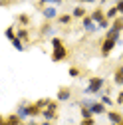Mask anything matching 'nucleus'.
<instances>
[{
    "instance_id": "1",
    "label": "nucleus",
    "mask_w": 123,
    "mask_h": 125,
    "mask_svg": "<svg viewBox=\"0 0 123 125\" xmlns=\"http://www.w3.org/2000/svg\"><path fill=\"white\" fill-rule=\"evenodd\" d=\"M103 85H105V80L99 75H93V77H89L87 80V87L83 89V93H87V95H97L99 97V93L103 91Z\"/></svg>"
},
{
    "instance_id": "2",
    "label": "nucleus",
    "mask_w": 123,
    "mask_h": 125,
    "mask_svg": "<svg viewBox=\"0 0 123 125\" xmlns=\"http://www.w3.org/2000/svg\"><path fill=\"white\" fill-rule=\"evenodd\" d=\"M16 115H18L22 121L32 119V113H30V103H28V101H20V103H18V107H16Z\"/></svg>"
},
{
    "instance_id": "3",
    "label": "nucleus",
    "mask_w": 123,
    "mask_h": 125,
    "mask_svg": "<svg viewBox=\"0 0 123 125\" xmlns=\"http://www.w3.org/2000/svg\"><path fill=\"white\" fill-rule=\"evenodd\" d=\"M115 44H117V40H113V38H105V40L101 42V58H109V54H111L113 48H115Z\"/></svg>"
},
{
    "instance_id": "4",
    "label": "nucleus",
    "mask_w": 123,
    "mask_h": 125,
    "mask_svg": "<svg viewBox=\"0 0 123 125\" xmlns=\"http://www.w3.org/2000/svg\"><path fill=\"white\" fill-rule=\"evenodd\" d=\"M68 56H70V52H68V48L66 46H62V48H54V52H52V62H64V60H68Z\"/></svg>"
},
{
    "instance_id": "5",
    "label": "nucleus",
    "mask_w": 123,
    "mask_h": 125,
    "mask_svg": "<svg viewBox=\"0 0 123 125\" xmlns=\"http://www.w3.org/2000/svg\"><path fill=\"white\" fill-rule=\"evenodd\" d=\"M82 28L85 30L87 34H93V32H97V30H99V26H97V24L93 22V18H91L89 14H87V16H85V18L82 20Z\"/></svg>"
},
{
    "instance_id": "6",
    "label": "nucleus",
    "mask_w": 123,
    "mask_h": 125,
    "mask_svg": "<svg viewBox=\"0 0 123 125\" xmlns=\"http://www.w3.org/2000/svg\"><path fill=\"white\" fill-rule=\"evenodd\" d=\"M89 109H91V113H93V115H107V107H105L99 99H95L93 105H91Z\"/></svg>"
},
{
    "instance_id": "7",
    "label": "nucleus",
    "mask_w": 123,
    "mask_h": 125,
    "mask_svg": "<svg viewBox=\"0 0 123 125\" xmlns=\"http://www.w3.org/2000/svg\"><path fill=\"white\" fill-rule=\"evenodd\" d=\"M70 97H72V89L70 87H60L58 89V95H56V101L62 103V101H68Z\"/></svg>"
},
{
    "instance_id": "8",
    "label": "nucleus",
    "mask_w": 123,
    "mask_h": 125,
    "mask_svg": "<svg viewBox=\"0 0 123 125\" xmlns=\"http://www.w3.org/2000/svg\"><path fill=\"white\" fill-rule=\"evenodd\" d=\"M0 125H22V119H20L16 113H12V115H8V117H2Z\"/></svg>"
},
{
    "instance_id": "9",
    "label": "nucleus",
    "mask_w": 123,
    "mask_h": 125,
    "mask_svg": "<svg viewBox=\"0 0 123 125\" xmlns=\"http://www.w3.org/2000/svg\"><path fill=\"white\" fill-rule=\"evenodd\" d=\"M42 14H44V18L48 20V22L54 20V18H58V10H56L54 6H44V8H42Z\"/></svg>"
},
{
    "instance_id": "10",
    "label": "nucleus",
    "mask_w": 123,
    "mask_h": 125,
    "mask_svg": "<svg viewBox=\"0 0 123 125\" xmlns=\"http://www.w3.org/2000/svg\"><path fill=\"white\" fill-rule=\"evenodd\" d=\"M107 119H109V123L111 125H119V123H123V115L119 113V111H107Z\"/></svg>"
},
{
    "instance_id": "11",
    "label": "nucleus",
    "mask_w": 123,
    "mask_h": 125,
    "mask_svg": "<svg viewBox=\"0 0 123 125\" xmlns=\"http://www.w3.org/2000/svg\"><path fill=\"white\" fill-rule=\"evenodd\" d=\"M72 16H73V18H78V20H83V18L87 16V10H85L82 4H78V6L72 10Z\"/></svg>"
},
{
    "instance_id": "12",
    "label": "nucleus",
    "mask_w": 123,
    "mask_h": 125,
    "mask_svg": "<svg viewBox=\"0 0 123 125\" xmlns=\"http://www.w3.org/2000/svg\"><path fill=\"white\" fill-rule=\"evenodd\" d=\"M89 16L93 18V22H95V24H99V22H103V20H105V12H103V8L99 6V8H95L93 12H91Z\"/></svg>"
},
{
    "instance_id": "13",
    "label": "nucleus",
    "mask_w": 123,
    "mask_h": 125,
    "mask_svg": "<svg viewBox=\"0 0 123 125\" xmlns=\"http://www.w3.org/2000/svg\"><path fill=\"white\" fill-rule=\"evenodd\" d=\"M73 22V16H72V14H60V16H58V24L60 26H70Z\"/></svg>"
},
{
    "instance_id": "14",
    "label": "nucleus",
    "mask_w": 123,
    "mask_h": 125,
    "mask_svg": "<svg viewBox=\"0 0 123 125\" xmlns=\"http://www.w3.org/2000/svg\"><path fill=\"white\" fill-rule=\"evenodd\" d=\"M117 16H119V10H117L115 4H113L111 8H107V10H105V18H107V20H111V22H113Z\"/></svg>"
},
{
    "instance_id": "15",
    "label": "nucleus",
    "mask_w": 123,
    "mask_h": 125,
    "mask_svg": "<svg viewBox=\"0 0 123 125\" xmlns=\"http://www.w3.org/2000/svg\"><path fill=\"white\" fill-rule=\"evenodd\" d=\"M42 117H44V121H56V119H58V111L44 109V111H42Z\"/></svg>"
},
{
    "instance_id": "16",
    "label": "nucleus",
    "mask_w": 123,
    "mask_h": 125,
    "mask_svg": "<svg viewBox=\"0 0 123 125\" xmlns=\"http://www.w3.org/2000/svg\"><path fill=\"white\" fill-rule=\"evenodd\" d=\"M113 82H115L117 85L123 87V66H119V68L115 70V73H113Z\"/></svg>"
},
{
    "instance_id": "17",
    "label": "nucleus",
    "mask_w": 123,
    "mask_h": 125,
    "mask_svg": "<svg viewBox=\"0 0 123 125\" xmlns=\"http://www.w3.org/2000/svg\"><path fill=\"white\" fill-rule=\"evenodd\" d=\"M16 32H18V28H16V26H8V28H6V32H4V36L12 42V40H16Z\"/></svg>"
},
{
    "instance_id": "18",
    "label": "nucleus",
    "mask_w": 123,
    "mask_h": 125,
    "mask_svg": "<svg viewBox=\"0 0 123 125\" xmlns=\"http://www.w3.org/2000/svg\"><path fill=\"white\" fill-rule=\"evenodd\" d=\"M16 22H18L22 28H26V26H30V16H28V14H18V16H16Z\"/></svg>"
},
{
    "instance_id": "19",
    "label": "nucleus",
    "mask_w": 123,
    "mask_h": 125,
    "mask_svg": "<svg viewBox=\"0 0 123 125\" xmlns=\"http://www.w3.org/2000/svg\"><path fill=\"white\" fill-rule=\"evenodd\" d=\"M16 38H20L22 42H30V32L26 28H18V32H16Z\"/></svg>"
},
{
    "instance_id": "20",
    "label": "nucleus",
    "mask_w": 123,
    "mask_h": 125,
    "mask_svg": "<svg viewBox=\"0 0 123 125\" xmlns=\"http://www.w3.org/2000/svg\"><path fill=\"white\" fill-rule=\"evenodd\" d=\"M99 101H101L105 107H113V105H115V101H113L109 95H105V93H99Z\"/></svg>"
},
{
    "instance_id": "21",
    "label": "nucleus",
    "mask_w": 123,
    "mask_h": 125,
    "mask_svg": "<svg viewBox=\"0 0 123 125\" xmlns=\"http://www.w3.org/2000/svg\"><path fill=\"white\" fill-rule=\"evenodd\" d=\"M80 115H82V119H91V117H95L93 113H91L89 107H80Z\"/></svg>"
},
{
    "instance_id": "22",
    "label": "nucleus",
    "mask_w": 123,
    "mask_h": 125,
    "mask_svg": "<svg viewBox=\"0 0 123 125\" xmlns=\"http://www.w3.org/2000/svg\"><path fill=\"white\" fill-rule=\"evenodd\" d=\"M12 46H14V48H16L18 52H24L26 50V44L20 40V38H16V40H12Z\"/></svg>"
},
{
    "instance_id": "23",
    "label": "nucleus",
    "mask_w": 123,
    "mask_h": 125,
    "mask_svg": "<svg viewBox=\"0 0 123 125\" xmlns=\"http://www.w3.org/2000/svg\"><path fill=\"white\" fill-rule=\"evenodd\" d=\"M68 72H70V75H72V77H80V75H82V70H80L78 66H72Z\"/></svg>"
},
{
    "instance_id": "24",
    "label": "nucleus",
    "mask_w": 123,
    "mask_h": 125,
    "mask_svg": "<svg viewBox=\"0 0 123 125\" xmlns=\"http://www.w3.org/2000/svg\"><path fill=\"white\" fill-rule=\"evenodd\" d=\"M50 101H52V99H46V97H44V99H38V101H36V105H38V107L42 109V111H44V109L50 105Z\"/></svg>"
},
{
    "instance_id": "25",
    "label": "nucleus",
    "mask_w": 123,
    "mask_h": 125,
    "mask_svg": "<svg viewBox=\"0 0 123 125\" xmlns=\"http://www.w3.org/2000/svg\"><path fill=\"white\" fill-rule=\"evenodd\" d=\"M52 48H62V46H64V42H62V38H58V36H54L52 40Z\"/></svg>"
},
{
    "instance_id": "26",
    "label": "nucleus",
    "mask_w": 123,
    "mask_h": 125,
    "mask_svg": "<svg viewBox=\"0 0 123 125\" xmlns=\"http://www.w3.org/2000/svg\"><path fill=\"white\" fill-rule=\"evenodd\" d=\"M46 34H52V24H50V22H46V24L42 26V36H46Z\"/></svg>"
},
{
    "instance_id": "27",
    "label": "nucleus",
    "mask_w": 123,
    "mask_h": 125,
    "mask_svg": "<svg viewBox=\"0 0 123 125\" xmlns=\"http://www.w3.org/2000/svg\"><path fill=\"white\" fill-rule=\"evenodd\" d=\"M80 125H95V119L93 117H91V119H82Z\"/></svg>"
},
{
    "instance_id": "28",
    "label": "nucleus",
    "mask_w": 123,
    "mask_h": 125,
    "mask_svg": "<svg viewBox=\"0 0 123 125\" xmlns=\"http://www.w3.org/2000/svg\"><path fill=\"white\" fill-rule=\"evenodd\" d=\"M115 6H117V10H119V14L123 16V0H117V2H115Z\"/></svg>"
},
{
    "instance_id": "29",
    "label": "nucleus",
    "mask_w": 123,
    "mask_h": 125,
    "mask_svg": "<svg viewBox=\"0 0 123 125\" xmlns=\"http://www.w3.org/2000/svg\"><path fill=\"white\" fill-rule=\"evenodd\" d=\"M117 103H119V105H123V91L117 95Z\"/></svg>"
},
{
    "instance_id": "30",
    "label": "nucleus",
    "mask_w": 123,
    "mask_h": 125,
    "mask_svg": "<svg viewBox=\"0 0 123 125\" xmlns=\"http://www.w3.org/2000/svg\"><path fill=\"white\" fill-rule=\"evenodd\" d=\"M80 4H91V2H95V0H78Z\"/></svg>"
},
{
    "instance_id": "31",
    "label": "nucleus",
    "mask_w": 123,
    "mask_h": 125,
    "mask_svg": "<svg viewBox=\"0 0 123 125\" xmlns=\"http://www.w3.org/2000/svg\"><path fill=\"white\" fill-rule=\"evenodd\" d=\"M26 125H40V123H38V121H34V119H28V123H26Z\"/></svg>"
},
{
    "instance_id": "32",
    "label": "nucleus",
    "mask_w": 123,
    "mask_h": 125,
    "mask_svg": "<svg viewBox=\"0 0 123 125\" xmlns=\"http://www.w3.org/2000/svg\"><path fill=\"white\" fill-rule=\"evenodd\" d=\"M66 0H54V6H60V4H64Z\"/></svg>"
},
{
    "instance_id": "33",
    "label": "nucleus",
    "mask_w": 123,
    "mask_h": 125,
    "mask_svg": "<svg viewBox=\"0 0 123 125\" xmlns=\"http://www.w3.org/2000/svg\"><path fill=\"white\" fill-rule=\"evenodd\" d=\"M40 125H52V121H42Z\"/></svg>"
},
{
    "instance_id": "34",
    "label": "nucleus",
    "mask_w": 123,
    "mask_h": 125,
    "mask_svg": "<svg viewBox=\"0 0 123 125\" xmlns=\"http://www.w3.org/2000/svg\"><path fill=\"white\" fill-rule=\"evenodd\" d=\"M121 66H123V60H121Z\"/></svg>"
},
{
    "instance_id": "35",
    "label": "nucleus",
    "mask_w": 123,
    "mask_h": 125,
    "mask_svg": "<svg viewBox=\"0 0 123 125\" xmlns=\"http://www.w3.org/2000/svg\"><path fill=\"white\" fill-rule=\"evenodd\" d=\"M119 125H123V123H119Z\"/></svg>"
}]
</instances>
